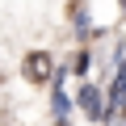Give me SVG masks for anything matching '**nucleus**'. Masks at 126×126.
Segmentation results:
<instances>
[{"instance_id": "nucleus-1", "label": "nucleus", "mask_w": 126, "mask_h": 126, "mask_svg": "<svg viewBox=\"0 0 126 126\" xmlns=\"http://www.w3.org/2000/svg\"><path fill=\"white\" fill-rule=\"evenodd\" d=\"M25 80H34V84H42V80H50V55H42V50H34V55L25 59Z\"/></svg>"}, {"instance_id": "nucleus-2", "label": "nucleus", "mask_w": 126, "mask_h": 126, "mask_svg": "<svg viewBox=\"0 0 126 126\" xmlns=\"http://www.w3.org/2000/svg\"><path fill=\"white\" fill-rule=\"evenodd\" d=\"M80 101H84V109H88V113H97V93H93V88H84V97H80Z\"/></svg>"}]
</instances>
